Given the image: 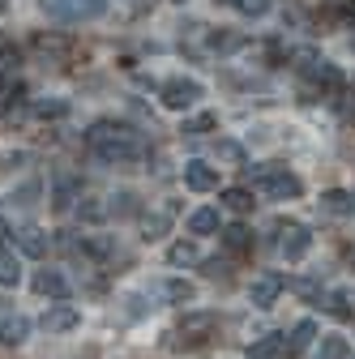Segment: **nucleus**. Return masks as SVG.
Segmentation results:
<instances>
[{"instance_id": "nucleus-12", "label": "nucleus", "mask_w": 355, "mask_h": 359, "mask_svg": "<svg viewBox=\"0 0 355 359\" xmlns=\"http://www.w3.org/2000/svg\"><path fill=\"white\" fill-rule=\"evenodd\" d=\"M283 274H261V278H253V287H248V299L257 304V308H270L279 295H283Z\"/></svg>"}, {"instance_id": "nucleus-1", "label": "nucleus", "mask_w": 355, "mask_h": 359, "mask_svg": "<svg viewBox=\"0 0 355 359\" xmlns=\"http://www.w3.org/2000/svg\"><path fill=\"white\" fill-rule=\"evenodd\" d=\"M86 146H91L103 163H116V167H128V163L146 158L142 133L133 124H120V120H95L91 133H86Z\"/></svg>"}, {"instance_id": "nucleus-21", "label": "nucleus", "mask_w": 355, "mask_h": 359, "mask_svg": "<svg viewBox=\"0 0 355 359\" xmlns=\"http://www.w3.org/2000/svg\"><path fill=\"white\" fill-rule=\"evenodd\" d=\"M167 227H171V205L159 214H142V240H163Z\"/></svg>"}, {"instance_id": "nucleus-11", "label": "nucleus", "mask_w": 355, "mask_h": 359, "mask_svg": "<svg viewBox=\"0 0 355 359\" xmlns=\"http://www.w3.org/2000/svg\"><path fill=\"white\" fill-rule=\"evenodd\" d=\"M150 295H159L163 304H193L197 299V287L185 283V278H163V283L150 287Z\"/></svg>"}, {"instance_id": "nucleus-10", "label": "nucleus", "mask_w": 355, "mask_h": 359, "mask_svg": "<svg viewBox=\"0 0 355 359\" xmlns=\"http://www.w3.org/2000/svg\"><path fill=\"white\" fill-rule=\"evenodd\" d=\"M30 287H34V295H48V299H69V278L60 274V269H34Z\"/></svg>"}, {"instance_id": "nucleus-24", "label": "nucleus", "mask_w": 355, "mask_h": 359, "mask_svg": "<svg viewBox=\"0 0 355 359\" xmlns=\"http://www.w3.org/2000/svg\"><path fill=\"white\" fill-rule=\"evenodd\" d=\"M167 261H171V265H197L201 252H197L193 240H180V244H171V248H167Z\"/></svg>"}, {"instance_id": "nucleus-26", "label": "nucleus", "mask_w": 355, "mask_h": 359, "mask_svg": "<svg viewBox=\"0 0 355 359\" xmlns=\"http://www.w3.org/2000/svg\"><path fill=\"white\" fill-rule=\"evenodd\" d=\"M223 205L232 214H253V193L248 189H223Z\"/></svg>"}, {"instance_id": "nucleus-23", "label": "nucleus", "mask_w": 355, "mask_h": 359, "mask_svg": "<svg viewBox=\"0 0 355 359\" xmlns=\"http://www.w3.org/2000/svg\"><path fill=\"white\" fill-rule=\"evenodd\" d=\"M321 210L326 214H355V197L342 189H330V193H321Z\"/></svg>"}, {"instance_id": "nucleus-37", "label": "nucleus", "mask_w": 355, "mask_h": 359, "mask_svg": "<svg viewBox=\"0 0 355 359\" xmlns=\"http://www.w3.org/2000/svg\"><path fill=\"white\" fill-rule=\"evenodd\" d=\"M34 197H39V184H22V189H18V201H22V205H30Z\"/></svg>"}, {"instance_id": "nucleus-30", "label": "nucleus", "mask_w": 355, "mask_h": 359, "mask_svg": "<svg viewBox=\"0 0 355 359\" xmlns=\"http://www.w3.org/2000/svg\"><path fill=\"white\" fill-rule=\"evenodd\" d=\"M214 124H218V116H214V111H206V116L185 120V124H180V133H185V137H201V133H210Z\"/></svg>"}, {"instance_id": "nucleus-8", "label": "nucleus", "mask_w": 355, "mask_h": 359, "mask_svg": "<svg viewBox=\"0 0 355 359\" xmlns=\"http://www.w3.org/2000/svg\"><path fill=\"white\" fill-rule=\"evenodd\" d=\"M185 189H193V193H214V189H218V167H210V163H201V158H189V163H185Z\"/></svg>"}, {"instance_id": "nucleus-29", "label": "nucleus", "mask_w": 355, "mask_h": 359, "mask_svg": "<svg viewBox=\"0 0 355 359\" xmlns=\"http://www.w3.org/2000/svg\"><path fill=\"white\" fill-rule=\"evenodd\" d=\"M214 154H218V158H223V163H232V167H244V163H248V154H244V146H240V142H227V137H223V142H218V146H214Z\"/></svg>"}, {"instance_id": "nucleus-14", "label": "nucleus", "mask_w": 355, "mask_h": 359, "mask_svg": "<svg viewBox=\"0 0 355 359\" xmlns=\"http://www.w3.org/2000/svg\"><path fill=\"white\" fill-rule=\"evenodd\" d=\"M283 342H287V359L304 355L308 346L317 342V321H308V317H304V321H295V325H291V334H287Z\"/></svg>"}, {"instance_id": "nucleus-32", "label": "nucleus", "mask_w": 355, "mask_h": 359, "mask_svg": "<svg viewBox=\"0 0 355 359\" xmlns=\"http://www.w3.org/2000/svg\"><path fill=\"white\" fill-rule=\"evenodd\" d=\"M338 116L347 124H355V86H342V95H338Z\"/></svg>"}, {"instance_id": "nucleus-15", "label": "nucleus", "mask_w": 355, "mask_h": 359, "mask_svg": "<svg viewBox=\"0 0 355 359\" xmlns=\"http://www.w3.org/2000/svg\"><path fill=\"white\" fill-rule=\"evenodd\" d=\"M77 252H81L86 261H99V265H103V261L116 257V240H112V236H81V240H77Z\"/></svg>"}, {"instance_id": "nucleus-22", "label": "nucleus", "mask_w": 355, "mask_h": 359, "mask_svg": "<svg viewBox=\"0 0 355 359\" xmlns=\"http://www.w3.org/2000/svg\"><path fill=\"white\" fill-rule=\"evenodd\" d=\"M313 359H351V346H347V338H342V334H326V338L317 342Z\"/></svg>"}, {"instance_id": "nucleus-40", "label": "nucleus", "mask_w": 355, "mask_h": 359, "mask_svg": "<svg viewBox=\"0 0 355 359\" xmlns=\"http://www.w3.org/2000/svg\"><path fill=\"white\" fill-rule=\"evenodd\" d=\"M347 261H351V269H355V248H351V252H347Z\"/></svg>"}, {"instance_id": "nucleus-36", "label": "nucleus", "mask_w": 355, "mask_h": 359, "mask_svg": "<svg viewBox=\"0 0 355 359\" xmlns=\"http://www.w3.org/2000/svg\"><path fill=\"white\" fill-rule=\"evenodd\" d=\"M146 299H150V291H146V295H128V299H124V304H128L124 312H128V317H146V308H154V304H146Z\"/></svg>"}, {"instance_id": "nucleus-7", "label": "nucleus", "mask_w": 355, "mask_h": 359, "mask_svg": "<svg viewBox=\"0 0 355 359\" xmlns=\"http://www.w3.org/2000/svg\"><path fill=\"white\" fill-rule=\"evenodd\" d=\"M308 248H313V231L304 222H279V252L287 261H304Z\"/></svg>"}, {"instance_id": "nucleus-28", "label": "nucleus", "mask_w": 355, "mask_h": 359, "mask_svg": "<svg viewBox=\"0 0 355 359\" xmlns=\"http://www.w3.org/2000/svg\"><path fill=\"white\" fill-rule=\"evenodd\" d=\"M107 214H116V218H138L142 205H138V197H133V193H116L112 205H107Z\"/></svg>"}, {"instance_id": "nucleus-33", "label": "nucleus", "mask_w": 355, "mask_h": 359, "mask_svg": "<svg viewBox=\"0 0 355 359\" xmlns=\"http://www.w3.org/2000/svg\"><path fill=\"white\" fill-rule=\"evenodd\" d=\"M232 5H236L244 18H265V13H270V0H232Z\"/></svg>"}, {"instance_id": "nucleus-25", "label": "nucleus", "mask_w": 355, "mask_h": 359, "mask_svg": "<svg viewBox=\"0 0 355 359\" xmlns=\"http://www.w3.org/2000/svg\"><path fill=\"white\" fill-rule=\"evenodd\" d=\"M22 283V261L13 252H0V287H18Z\"/></svg>"}, {"instance_id": "nucleus-38", "label": "nucleus", "mask_w": 355, "mask_h": 359, "mask_svg": "<svg viewBox=\"0 0 355 359\" xmlns=\"http://www.w3.org/2000/svg\"><path fill=\"white\" fill-rule=\"evenodd\" d=\"M9 236H13V227H9V222H5V218H0V252H5V244H9Z\"/></svg>"}, {"instance_id": "nucleus-3", "label": "nucleus", "mask_w": 355, "mask_h": 359, "mask_svg": "<svg viewBox=\"0 0 355 359\" xmlns=\"http://www.w3.org/2000/svg\"><path fill=\"white\" fill-rule=\"evenodd\" d=\"M214 330H218V317H214V312H185L180 325L167 334V346H171V351H197V346H206V342L214 338Z\"/></svg>"}, {"instance_id": "nucleus-27", "label": "nucleus", "mask_w": 355, "mask_h": 359, "mask_svg": "<svg viewBox=\"0 0 355 359\" xmlns=\"http://www.w3.org/2000/svg\"><path fill=\"white\" fill-rule=\"evenodd\" d=\"M30 111H34L39 120H60V116H69V99H39Z\"/></svg>"}, {"instance_id": "nucleus-17", "label": "nucleus", "mask_w": 355, "mask_h": 359, "mask_svg": "<svg viewBox=\"0 0 355 359\" xmlns=\"http://www.w3.org/2000/svg\"><path fill=\"white\" fill-rule=\"evenodd\" d=\"M248 359H287V342H283V334H265V338L248 342Z\"/></svg>"}, {"instance_id": "nucleus-5", "label": "nucleus", "mask_w": 355, "mask_h": 359, "mask_svg": "<svg viewBox=\"0 0 355 359\" xmlns=\"http://www.w3.org/2000/svg\"><path fill=\"white\" fill-rule=\"evenodd\" d=\"M201 95H206V90H201V81H197V77H167V81L159 86V99H163V107H171V111L193 107Z\"/></svg>"}, {"instance_id": "nucleus-16", "label": "nucleus", "mask_w": 355, "mask_h": 359, "mask_svg": "<svg viewBox=\"0 0 355 359\" xmlns=\"http://www.w3.org/2000/svg\"><path fill=\"white\" fill-rule=\"evenodd\" d=\"M18 248L39 261V257H48L52 240H48V231H43V227H22V231H18Z\"/></svg>"}, {"instance_id": "nucleus-2", "label": "nucleus", "mask_w": 355, "mask_h": 359, "mask_svg": "<svg viewBox=\"0 0 355 359\" xmlns=\"http://www.w3.org/2000/svg\"><path fill=\"white\" fill-rule=\"evenodd\" d=\"M244 175H248V184H253L257 193L274 197V201H295V197L304 193V180H300L295 171L279 167V163H257V167H244Z\"/></svg>"}, {"instance_id": "nucleus-9", "label": "nucleus", "mask_w": 355, "mask_h": 359, "mask_svg": "<svg viewBox=\"0 0 355 359\" xmlns=\"http://www.w3.org/2000/svg\"><path fill=\"white\" fill-rule=\"evenodd\" d=\"M48 334H69V330H77L81 325V312L73 308V304H52L48 312H43V321H39Z\"/></svg>"}, {"instance_id": "nucleus-6", "label": "nucleus", "mask_w": 355, "mask_h": 359, "mask_svg": "<svg viewBox=\"0 0 355 359\" xmlns=\"http://www.w3.org/2000/svg\"><path fill=\"white\" fill-rule=\"evenodd\" d=\"M300 73L313 81V86H321V90H330V95H342V69L338 65H330V60H317V56H300Z\"/></svg>"}, {"instance_id": "nucleus-20", "label": "nucleus", "mask_w": 355, "mask_h": 359, "mask_svg": "<svg viewBox=\"0 0 355 359\" xmlns=\"http://www.w3.org/2000/svg\"><path fill=\"white\" fill-rule=\"evenodd\" d=\"M218 240H223V248H232V252H248V248H253V231L244 227V222L223 227V231H218Z\"/></svg>"}, {"instance_id": "nucleus-19", "label": "nucleus", "mask_w": 355, "mask_h": 359, "mask_svg": "<svg viewBox=\"0 0 355 359\" xmlns=\"http://www.w3.org/2000/svg\"><path fill=\"white\" fill-rule=\"evenodd\" d=\"M189 231H193V236H214V231H223V222H218V210H210V205L193 210V214H189Z\"/></svg>"}, {"instance_id": "nucleus-18", "label": "nucleus", "mask_w": 355, "mask_h": 359, "mask_svg": "<svg viewBox=\"0 0 355 359\" xmlns=\"http://www.w3.org/2000/svg\"><path fill=\"white\" fill-rule=\"evenodd\" d=\"M26 334H30V321L22 317V312H13V317L0 321V346H22Z\"/></svg>"}, {"instance_id": "nucleus-39", "label": "nucleus", "mask_w": 355, "mask_h": 359, "mask_svg": "<svg viewBox=\"0 0 355 359\" xmlns=\"http://www.w3.org/2000/svg\"><path fill=\"white\" fill-rule=\"evenodd\" d=\"M5 9H9V0H0V18H5Z\"/></svg>"}, {"instance_id": "nucleus-13", "label": "nucleus", "mask_w": 355, "mask_h": 359, "mask_svg": "<svg viewBox=\"0 0 355 359\" xmlns=\"http://www.w3.org/2000/svg\"><path fill=\"white\" fill-rule=\"evenodd\" d=\"M77 193H81V184H77L73 171H56V175H52V205H56L60 214L77 201Z\"/></svg>"}, {"instance_id": "nucleus-4", "label": "nucleus", "mask_w": 355, "mask_h": 359, "mask_svg": "<svg viewBox=\"0 0 355 359\" xmlns=\"http://www.w3.org/2000/svg\"><path fill=\"white\" fill-rule=\"evenodd\" d=\"M39 5L56 22H95L107 13V0H39Z\"/></svg>"}, {"instance_id": "nucleus-31", "label": "nucleus", "mask_w": 355, "mask_h": 359, "mask_svg": "<svg viewBox=\"0 0 355 359\" xmlns=\"http://www.w3.org/2000/svg\"><path fill=\"white\" fill-rule=\"evenodd\" d=\"M321 308L330 312V317H338V321H347V317H351V308H347V295H342V291H330V295L321 299Z\"/></svg>"}, {"instance_id": "nucleus-34", "label": "nucleus", "mask_w": 355, "mask_h": 359, "mask_svg": "<svg viewBox=\"0 0 355 359\" xmlns=\"http://www.w3.org/2000/svg\"><path fill=\"white\" fill-rule=\"evenodd\" d=\"M77 218H86V222H103V218H107V205H103V201H81V205H77Z\"/></svg>"}, {"instance_id": "nucleus-35", "label": "nucleus", "mask_w": 355, "mask_h": 359, "mask_svg": "<svg viewBox=\"0 0 355 359\" xmlns=\"http://www.w3.org/2000/svg\"><path fill=\"white\" fill-rule=\"evenodd\" d=\"M201 274H206V278H227V274H232V265H227V261H218V257H210V261H201Z\"/></svg>"}]
</instances>
